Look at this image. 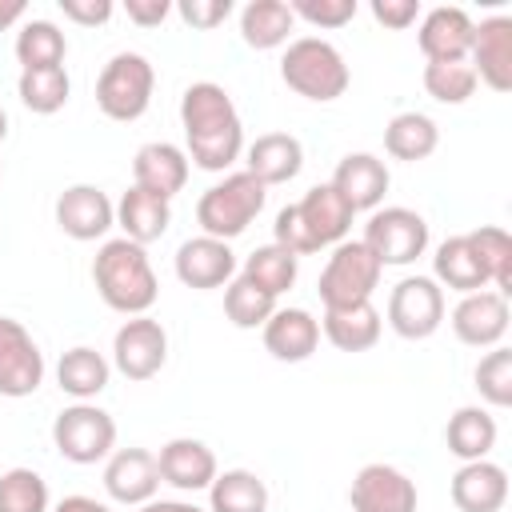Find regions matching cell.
Listing matches in <instances>:
<instances>
[{
	"label": "cell",
	"instance_id": "obj_1",
	"mask_svg": "<svg viewBox=\"0 0 512 512\" xmlns=\"http://www.w3.org/2000/svg\"><path fill=\"white\" fill-rule=\"evenodd\" d=\"M180 124H184L188 164H196L204 172H224L240 160L244 124H240L232 96L220 84H212V80L188 84L180 96Z\"/></svg>",
	"mask_w": 512,
	"mask_h": 512
},
{
	"label": "cell",
	"instance_id": "obj_2",
	"mask_svg": "<svg viewBox=\"0 0 512 512\" xmlns=\"http://www.w3.org/2000/svg\"><path fill=\"white\" fill-rule=\"evenodd\" d=\"M92 284H96L100 300L112 312H124V316H144L160 296V280L152 272V260H148L144 244H132L124 236L104 240L96 248Z\"/></svg>",
	"mask_w": 512,
	"mask_h": 512
},
{
	"label": "cell",
	"instance_id": "obj_3",
	"mask_svg": "<svg viewBox=\"0 0 512 512\" xmlns=\"http://www.w3.org/2000/svg\"><path fill=\"white\" fill-rule=\"evenodd\" d=\"M280 80L304 96V100H316V104H328V100H340L352 84V72L340 56V48L324 36H300L284 48V60H280Z\"/></svg>",
	"mask_w": 512,
	"mask_h": 512
},
{
	"label": "cell",
	"instance_id": "obj_4",
	"mask_svg": "<svg viewBox=\"0 0 512 512\" xmlns=\"http://www.w3.org/2000/svg\"><path fill=\"white\" fill-rule=\"evenodd\" d=\"M264 200H268V188L252 172H228L220 184L204 188V196L196 200V224L212 240H236L264 212Z\"/></svg>",
	"mask_w": 512,
	"mask_h": 512
},
{
	"label": "cell",
	"instance_id": "obj_5",
	"mask_svg": "<svg viewBox=\"0 0 512 512\" xmlns=\"http://www.w3.org/2000/svg\"><path fill=\"white\" fill-rule=\"evenodd\" d=\"M152 88H156L152 60L140 52H116L96 80V108L120 124L140 120L152 104Z\"/></svg>",
	"mask_w": 512,
	"mask_h": 512
},
{
	"label": "cell",
	"instance_id": "obj_6",
	"mask_svg": "<svg viewBox=\"0 0 512 512\" xmlns=\"http://www.w3.org/2000/svg\"><path fill=\"white\" fill-rule=\"evenodd\" d=\"M52 444L68 464H100L116 452V420L100 404L76 400L52 420Z\"/></svg>",
	"mask_w": 512,
	"mask_h": 512
},
{
	"label": "cell",
	"instance_id": "obj_7",
	"mask_svg": "<svg viewBox=\"0 0 512 512\" xmlns=\"http://www.w3.org/2000/svg\"><path fill=\"white\" fill-rule=\"evenodd\" d=\"M380 260L364 248V240H340L320 272V300L324 308H352V304H368L372 292L380 288Z\"/></svg>",
	"mask_w": 512,
	"mask_h": 512
},
{
	"label": "cell",
	"instance_id": "obj_8",
	"mask_svg": "<svg viewBox=\"0 0 512 512\" xmlns=\"http://www.w3.org/2000/svg\"><path fill=\"white\" fill-rule=\"evenodd\" d=\"M364 248L380 260V268H404L416 264V256L428 252V220L404 204L376 208L364 224Z\"/></svg>",
	"mask_w": 512,
	"mask_h": 512
},
{
	"label": "cell",
	"instance_id": "obj_9",
	"mask_svg": "<svg viewBox=\"0 0 512 512\" xmlns=\"http://www.w3.org/2000/svg\"><path fill=\"white\" fill-rule=\"evenodd\" d=\"M388 324L404 340H428L444 324V288L432 276H404L388 292Z\"/></svg>",
	"mask_w": 512,
	"mask_h": 512
},
{
	"label": "cell",
	"instance_id": "obj_10",
	"mask_svg": "<svg viewBox=\"0 0 512 512\" xmlns=\"http://www.w3.org/2000/svg\"><path fill=\"white\" fill-rule=\"evenodd\" d=\"M168 360V332L160 320L144 316H128L116 336H112V364L120 376L128 380H152Z\"/></svg>",
	"mask_w": 512,
	"mask_h": 512
},
{
	"label": "cell",
	"instance_id": "obj_11",
	"mask_svg": "<svg viewBox=\"0 0 512 512\" xmlns=\"http://www.w3.org/2000/svg\"><path fill=\"white\" fill-rule=\"evenodd\" d=\"M44 384V352L32 340V332L12 320L0 316V396L8 400H24Z\"/></svg>",
	"mask_w": 512,
	"mask_h": 512
},
{
	"label": "cell",
	"instance_id": "obj_12",
	"mask_svg": "<svg viewBox=\"0 0 512 512\" xmlns=\"http://www.w3.org/2000/svg\"><path fill=\"white\" fill-rule=\"evenodd\" d=\"M416 500V480L392 464H364L348 488L352 512H416Z\"/></svg>",
	"mask_w": 512,
	"mask_h": 512
},
{
	"label": "cell",
	"instance_id": "obj_13",
	"mask_svg": "<svg viewBox=\"0 0 512 512\" xmlns=\"http://www.w3.org/2000/svg\"><path fill=\"white\" fill-rule=\"evenodd\" d=\"M104 492L116 504H128V508H140V504L156 500V492H160L156 456L148 448H116L104 460Z\"/></svg>",
	"mask_w": 512,
	"mask_h": 512
},
{
	"label": "cell",
	"instance_id": "obj_14",
	"mask_svg": "<svg viewBox=\"0 0 512 512\" xmlns=\"http://www.w3.org/2000/svg\"><path fill=\"white\" fill-rule=\"evenodd\" d=\"M56 224L72 240H104L116 224V204L96 184H72L56 196Z\"/></svg>",
	"mask_w": 512,
	"mask_h": 512
},
{
	"label": "cell",
	"instance_id": "obj_15",
	"mask_svg": "<svg viewBox=\"0 0 512 512\" xmlns=\"http://www.w3.org/2000/svg\"><path fill=\"white\" fill-rule=\"evenodd\" d=\"M452 332L468 348H496L508 332V296L492 288L460 296V304L452 308Z\"/></svg>",
	"mask_w": 512,
	"mask_h": 512
},
{
	"label": "cell",
	"instance_id": "obj_16",
	"mask_svg": "<svg viewBox=\"0 0 512 512\" xmlns=\"http://www.w3.org/2000/svg\"><path fill=\"white\" fill-rule=\"evenodd\" d=\"M468 64H472L476 80L488 84L492 92L512 88V16H488L476 24Z\"/></svg>",
	"mask_w": 512,
	"mask_h": 512
},
{
	"label": "cell",
	"instance_id": "obj_17",
	"mask_svg": "<svg viewBox=\"0 0 512 512\" xmlns=\"http://www.w3.org/2000/svg\"><path fill=\"white\" fill-rule=\"evenodd\" d=\"M176 276L184 288H228V280L236 276V252L228 248V240H212V236H192L176 248Z\"/></svg>",
	"mask_w": 512,
	"mask_h": 512
},
{
	"label": "cell",
	"instance_id": "obj_18",
	"mask_svg": "<svg viewBox=\"0 0 512 512\" xmlns=\"http://www.w3.org/2000/svg\"><path fill=\"white\" fill-rule=\"evenodd\" d=\"M188 152L180 144H168V140H152L144 148H136L132 156V184L160 196V200H172L176 192H184L188 184Z\"/></svg>",
	"mask_w": 512,
	"mask_h": 512
},
{
	"label": "cell",
	"instance_id": "obj_19",
	"mask_svg": "<svg viewBox=\"0 0 512 512\" xmlns=\"http://www.w3.org/2000/svg\"><path fill=\"white\" fill-rule=\"evenodd\" d=\"M328 184L344 196V204L352 212H376L380 200H384V192H388V184H392V176H388V164L380 156H372V152H348L336 164V172H332Z\"/></svg>",
	"mask_w": 512,
	"mask_h": 512
},
{
	"label": "cell",
	"instance_id": "obj_20",
	"mask_svg": "<svg viewBox=\"0 0 512 512\" xmlns=\"http://www.w3.org/2000/svg\"><path fill=\"white\" fill-rule=\"evenodd\" d=\"M156 468H160V484H172L180 492H204L216 480V452L204 440L192 436H176L156 452Z\"/></svg>",
	"mask_w": 512,
	"mask_h": 512
},
{
	"label": "cell",
	"instance_id": "obj_21",
	"mask_svg": "<svg viewBox=\"0 0 512 512\" xmlns=\"http://www.w3.org/2000/svg\"><path fill=\"white\" fill-rule=\"evenodd\" d=\"M472 32H476V20L460 4H440V8L424 12L416 44H420L424 60H468Z\"/></svg>",
	"mask_w": 512,
	"mask_h": 512
},
{
	"label": "cell",
	"instance_id": "obj_22",
	"mask_svg": "<svg viewBox=\"0 0 512 512\" xmlns=\"http://www.w3.org/2000/svg\"><path fill=\"white\" fill-rule=\"evenodd\" d=\"M260 332H264V348L280 364H300L320 348V320L308 308H276Z\"/></svg>",
	"mask_w": 512,
	"mask_h": 512
},
{
	"label": "cell",
	"instance_id": "obj_23",
	"mask_svg": "<svg viewBox=\"0 0 512 512\" xmlns=\"http://www.w3.org/2000/svg\"><path fill=\"white\" fill-rule=\"evenodd\" d=\"M452 504L460 512H500L508 504V472L492 460H468L452 476Z\"/></svg>",
	"mask_w": 512,
	"mask_h": 512
},
{
	"label": "cell",
	"instance_id": "obj_24",
	"mask_svg": "<svg viewBox=\"0 0 512 512\" xmlns=\"http://www.w3.org/2000/svg\"><path fill=\"white\" fill-rule=\"evenodd\" d=\"M304 168V144L292 132H264L248 144V168L264 188L296 180Z\"/></svg>",
	"mask_w": 512,
	"mask_h": 512
},
{
	"label": "cell",
	"instance_id": "obj_25",
	"mask_svg": "<svg viewBox=\"0 0 512 512\" xmlns=\"http://www.w3.org/2000/svg\"><path fill=\"white\" fill-rule=\"evenodd\" d=\"M296 212H300L308 236L316 240V248L340 244V240L348 236V228H352V216H356L332 184H316V188H308V192L296 200Z\"/></svg>",
	"mask_w": 512,
	"mask_h": 512
},
{
	"label": "cell",
	"instance_id": "obj_26",
	"mask_svg": "<svg viewBox=\"0 0 512 512\" xmlns=\"http://www.w3.org/2000/svg\"><path fill=\"white\" fill-rule=\"evenodd\" d=\"M172 224V200H160L144 188H128L120 200H116V228L124 232V240L132 244H152L168 232Z\"/></svg>",
	"mask_w": 512,
	"mask_h": 512
},
{
	"label": "cell",
	"instance_id": "obj_27",
	"mask_svg": "<svg viewBox=\"0 0 512 512\" xmlns=\"http://www.w3.org/2000/svg\"><path fill=\"white\" fill-rule=\"evenodd\" d=\"M496 436H500V428H496V416L488 412V408H480V404H464V408H456L452 416H448V428H444V444H448V452L456 456V460H488V452L496 448Z\"/></svg>",
	"mask_w": 512,
	"mask_h": 512
},
{
	"label": "cell",
	"instance_id": "obj_28",
	"mask_svg": "<svg viewBox=\"0 0 512 512\" xmlns=\"http://www.w3.org/2000/svg\"><path fill=\"white\" fill-rule=\"evenodd\" d=\"M432 272H436V276H432L436 284H444V288H452V292H460V296L488 288V272H484L476 248L468 244V236H448V240H440V244H436V256H432Z\"/></svg>",
	"mask_w": 512,
	"mask_h": 512
},
{
	"label": "cell",
	"instance_id": "obj_29",
	"mask_svg": "<svg viewBox=\"0 0 512 512\" xmlns=\"http://www.w3.org/2000/svg\"><path fill=\"white\" fill-rule=\"evenodd\" d=\"M380 312L368 304H352V308H324V320H320V332L332 348L340 352H368L376 340H380Z\"/></svg>",
	"mask_w": 512,
	"mask_h": 512
},
{
	"label": "cell",
	"instance_id": "obj_30",
	"mask_svg": "<svg viewBox=\"0 0 512 512\" xmlns=\"http://www.w3.org/2000/svg\"><path fill=\"white\" fill-rule=\"evenodd\" d=\"M108 376H112V364L104 360V352H96L88 344L68 348L56 364V384L72 400H96L108 388Z\"/></svg>",
	"mask_w": 512,
	"mask_h": 512
},
{
	"label": "cell",
	"instance_id": "obj_31",
	"mask_svg": "<svg viewBox=\"0 0 512 512\" xmlns=\"http://www.w3.org/2000/svg\"><path fill=\"white\" fill-rule=\"evenodd\" d=\"M296 28V16L284 0H248L240 8V36L256 52H272L288 44V32Z\"/></svg>",
	"mask_w": 512,
	"mask_h": 512
},
{
	"label": "cell",
	"instance_id": "obj_32",
	"mask_svg": "<svg viewBox=\"0 0 512 512\" xmlns=\"http://www.w3.org/2000/svg\"><path fill=\"white\" fill-rule=\"evenodd\" d=\"M208 512H268V484L252 468H224L208 484Z\"/></svg>",
	"mask_w": 512,
	"mask_h": 512
},
{
	"label": "cell",
	"instance_id": "obj_33",
	"mask_svg": "<svg viewBox=\"0 0 512 512\" xmlns=\"http://www.w3.org/2000/svg\"><path fill=\"white\" fill-rule=\"evenodd\" d=\"M436 144H440V128L424 112H396L384 128V152L392 160H408V164L428 160L436 152Z\"/></svg>",
	"mask_w": 512,
	"mask_h": 512
},
{
	"label": "cell",
	"instance_id": "obj_34",
	"mask_svg": "<svg viewBox=\"0 0 512 512\" xmlns=\"http://www.w3.org/2000/svg\"><path fill=\"white\" fill-rule=\"evenodd\" d=\"M16 60L20 72H36V68H64L68 56V36L52 24V20H24L16 32Z\"/></svg>",
	"mask_w": 512,
	"mask_h": 512
},
{
	"label": "cell",
	"instance_id": "obj_35",
	"mask_svg": "<svg viewBox=\"0 0 512 512\" xmlns=\"http://www.w3.org/2000/svg\"><path fill=\"white\" fill-rule=\"evenodd\" d=\"M240 276L252 280L256 288H264L268 296H284L296 284V276H300V256H292L280 244H264V248H256L244 260V272Z\"/></svg>",
	"mask_w": 512,
	"mask_h": 512
},
{
	"label": "cell",
	"instance_id": "obj_36",
	"mask_svg": "<svg viewBox=\"0 0 512 512\" xmlns=\"http://www.w3.org/2000/svg\"><path fill=\"white\" fill-rule=\"evenodd\" d=\"M464 236L476 248L484 272H488V288L508 296L512 292V236L504 228H496V224H480V228H472Z\"/></svg>",
	"mask_w": 512,
	"mask_h": 512
},
{
	"label": "cell",
	"instance_id": "obj_37",
	"mask_svg": "<svg viewBox=\"0 0 512 512\" xmlns=\"http://www.w3.org/2000/svg\"><path fill=\"white\" fill-rule=\"evenodd\" d=\"M68 92H72V80L64 68H36V72H20L16 80V96L28 112L36 116H52L68 104Z\"/></svg>",
	"mask_w": 512,
	"mask_h": 512
},
{
	"label": "cell",
	"instance_id": "obj_38",
	"mask_svg": "<svg viewBox=\"0 0 512 512\" xmlns=\"http://www.w3.org/2000/svg\"><path fill=\"white\" fill-rule=\"evenodd\" d=\"M476 72L468 60H428L424 64V92L440 104H464L476 92Z\"/></svg>",
	"mask_w": 512,
	"mask_h": 512
},
{
	"label": "cell",
	"instance_id": "obj_39",
	"mask_svg": "<svg viewBox=\"0 0 512 512\" xmlns=\"http://www.w3.org/2000/svg\"><path fill=\"white\" fill-rule=\"evenodd\" d=\"M276 312V296H268L264 288H256L244 276H232L224 288V316L236 328H264V320Z\"/></svg>",
	"mask_w": 512,
	"mask_h": 512
},
{
	"label": "cell",
	"instance_id": "obj_40",
	"mask_svg": "<svg viewBox=\"0 0 512 512\" xmlns=\"http://www.w3.org/2000/svg\"><path fill=\"white\" fill-rule=\"evenodd\" d=\"M48 480L36 468H8L0 476V512H48Z\"/></svg>",
	"mask_w": 512,
	"mask_h": 512
},
{
	"label": "cell",
	"instance_id": "obj_41",
	"mask_svg": "<svg viewBox=\"0 0 512 512\" xmlns=\"http://www.w3.org/2000/svg\"><path fill=\"white\" fill-rule=\"evenodd\" d=\"M476 392L488 408H508L512 404V352L504 344L488 348V356L476 364Z\"/></svg>",
	"mask_w": 512,
	"mask_h": 512
},
{
	"label": "cell",
	"instance_id": "obj_42",
	"mask_svg": "<svg viewBox=\"0 0 512 512\" xmlns=\"http://www.w3.org/2000/svg\"><path fill=\"white\" fill-rule=\"evenodd\" d=\"M296 20H308L312 28H344L356 16V0H292L288 4Z\"/></svg>",
	"mask_w": 512,
	"mask_h": 512
},
{
	"label": "cell",
	"instance_id": "obj_43",
	"mask_svg": "<svg viewBox=\"0 0 512 512\" xmlns=\"http://www.w3.org/2000/svg\"><path fill=\"white\" fill-rule=\"evenodd\" d=\"M272 244H280V248H288L292 256H312V252H320L316 248V240L308 236V228H304V220H300V212H296V204H284L280 212H276V224H272Z\"/></svg>",
	"mask_w": 512,
	"mask_h": 512
},
{
	"label": "cell",
	"instance_id": "obj_44",
	"mask_svg": "<svg viewBox=\"0 0 512 512\" xmlns=\"http://www.w3.org/2000/svg\"><path fill=\"white\" fill-rule=\"evenodd\" d=\"M176 16L188 28L208 32V28H216V24H224L232 16V0H180L176 4Z\"/></svg>",
	"mask_w": 512,
	"mask_h": 512
},
{
	"label": "cell",
	"instance_id": "obj_45",
	"mask_svg": "<svg viewBox=\"0 0 512 512\" xmlns=\"http://www.w3.org/2000/svg\"><path fill=\"white\" fill-rule=\"evenodd\" d=\"M60 12L64 20L80 24V28H96V24H108L116 4L112 0H60Z\"/></svg>",
	"mask_w": 512,
	"mask_h": 512
},
{
	"label": "cell",
	"instance_id": "obj_46",
	"mask_svg": "<svg viewBox=\"0 0 512 512\" xmlns=\"http://www.w3.org/2000/svg\"><path fill=\"white\" fill-rule=\"evenodd\" d=\"M368 8L384 28H396V32H404L420 20V0H372Z\"/></svg>",
	"mask_w": 512,
	"mask_h": 512
},
{
	"label": "cell",
	"instance_id": "obj_47",
	"mask_svg": "<svg viewBox=\"0 0 512 512\" xmlns=\"http://www.w3.org/2000/svg\"><path fill=\"white\" fill-rule=\"evenodd\" d=\"M124 12H128V20H132V24H140V28H156V24H164V20H168L172 4H168V0H128V4H124Z\"/></svg>",
	"mask_w": 512,
	"mask_h": 512
},
{
	"label": "cell",
	"instance_id": "obj_48",
	"mask_svg": "<svg viewBox=\"0 0 512 512\" xmlns=\"http://www.w3.org/2000/svg\"><path fill=\"white\" fill-rule=\"evenodd\" d=\"M52 512H112V508H108L104 500H96V496H80V492H76V496H64Z\"/></svg>",
	"mask_w": 512,
	"mask_h": 512
},
{
	"label": "cell",
	"instance_id": "obj_49",
	"mask_svg": "<svg viewBox=\"0 0 512 512\" xmlns=\"http://www.w3.org/2000/svg\"><path fill=\"white\" fill-rule=\"evenodd\" d=\"M136 512H204V508H196V504H188V500H148V504H140Z\"/></svg>",
	"mask_w": 512,
	"mask_h": 512
},
{
	"label": "cell",
	"instance_id": "obj_50",
	"mask_svg": "<svg viewBox=\"0 0 512 512\" xmlns=\"http://www.w3.org/2000/svg\"><path fill=\"white\" fill-rule=\"evenodd\" d=\"M24 16V0H0V32H8Z\"/></svg>",
	"mask_w": 512,
	"mask_h": 512
},
{
	"label": "cell",
	"instance_id": "obj_51",
	"mask_svg": "<svg viewBox=\"0 0 512 512\" xmlns=\"http://www.w3.org/2000/svg\"><path fill=\"white\" fill-rule=\"evenodd\" d=\"M4 136H8V112L0 108V140H4Z\"/></svg>",
	"mask_w": 512,
	"mask_h": 512
},
{
	"label": "cell",
	"instance_id": "obj_52",
	"mask_svg": "<svg viewBox=\"0 0 512 512\" xmlns=\"http://www.w3.org/2000/svg\"><path fill=\"white\" fill-rule=\"evenodd\" d=\"M0 176H4V168H0Z\"/></svg>",
	"mask_w": 512,
	"mask_h": 512
}]
</instances>
